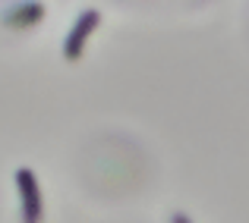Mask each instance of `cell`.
Instances as JSON below:
<instances>
[{"label":"cell","instance_id":"cell-1","mask_svg":"<svg viewBox=\"0 0 249 223\" xmlns=\"http://www.w3.org/2000/svg\"><path fill=\"white\" fill-rule=\"evenodd\" d=\"M16 182H19V195H22V220L25 223H41V198H38L35 176L22 167L16 173Z\"/></svg>","mask_w":249,"mask_h":223},{"label":"cell","instance_id":"cell-2","mask_svg":"<svg viewBox=\"0 0 249 223\" xmlns=\"http://www.w3.org/2000/svg\"><path fill=\"white\" fill-rule=\"evenodd\" d=\"M98 13L95 10H89V13H82V19H79V25H76L73 32L67 35V44H63V54L67 57H79V50H82V44H85V38H89V32L98 25Z\"/></svg>","mask_w":249,"mask_h":223},{"label":"cell","instance_id":"cell-3","mask_svg":"<svg viewBox=\"0 0 249 223\" xmlns=\"http://www.w3.org/2000/svg\"><path fill=\"white\" fill-rule=\"evenodd\" d=\"M38 16H41V6L32 3V6H25V10L10 13V25H29V22H35Z\"/></svg>","mask_w":249,"mask_h":223},{"label":"cell","instance_id":"cell-4","mask_svg":"<svg viewBox=\"0 0 249 223\" xmlns=\"http://www.w3.org/2000/svg\"><path fill=\"white\" fill-rule=\"evenodd\" d=\"M170 223H189V220L183 217V214H174V217H170Z\"/></svg>","mask_w":249,"mask_h":223}]
</instances>
